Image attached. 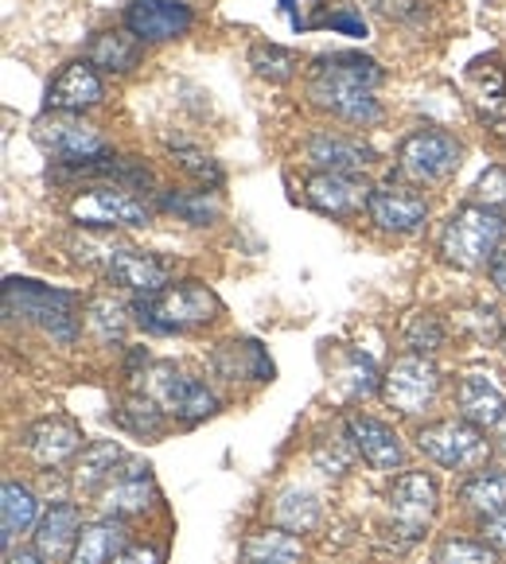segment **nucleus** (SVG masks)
<instances>
[{
  "instance_id": "e433bc0d",
  "label": "nucleus",
  "mask_w": 506,
  "mask_h": 564,
  "mask_svg": "<svg viewBox=\"0 0 506 564\" xmlns=\"http://www.w3.org/2000/svg\"><path fill=\"white\" fill-rule=\"evenodd\" d=\"M444 324H440L437 316H413L409 319V327H406V343L413 347V355H432V350H440L444 347Z\"/></svg>"
},
{
  "instance_id": "6e6552de",
  "label": "nucleus",
  "mask_w": 506,
  "mask_h": 564,
  "mask_svg": "<svg viewBox=\"0 0 506 564\" xmlns=\"http://www.w3.org/2000/svg\"><path fill=\"white\" fill-rule=\"evenodd\" d=\"M71 218L78 226H149L152 207L121 183H98L71 203Z\"/></svg>"
},
{
  "instance_id": "f03ea898",
  "label": "nucleus",
  "mask_w": 506,
  "mask_h": 564,
  "mask_svg": "<svg viewBox=\"0 0 506 564\" xmlns=\"http://www.w3.org/2000/svg\"><path fill=\"white\" fill-rule=\"evenodd\" d=\"M506 238V215L483 203H464L440 226V253L456 269H487L495 265Z\"/></svg>"
},
{
  "instance_id": "49530a36",
  "label": "nucleus",
  "mask_w": 506,
  "mask_h": 564,
  "mask_svg": "<svg viewBox=\"0 0 506 564\" xmlns=\"http://www.w3.org/2000/svg\"><path fill=\"white\" fill-rule=\"evenodd\" d=\"M495 444H498V452L506 456V413L498 416V424H495Z\"/></svg>"
},
{
  "instance_id": "a878e982",
  "label": "nucleus",
  "mask_w": 506,
  "mask_h": 564,
  "mask_svg": "<svg viewBox=\"0 0 506 564\" xmlns=\"http://www.w3.org/2000/svg\"><path fill=\"white\" fill-rule=\"evenodd\" d=\"M304 549L289 530H258L241 545V564H300Z\"/></svg>"
},
{
  "instance_id": "2eb2a0df",
  "label": "nucleus",
  "mask_w": 506,
  "mask_h": 564,
  "mask_svg": "<svg viewBox=\"0 0 506 564\" xmlns=\"http://www.w3.org/2000/svg\"><path fill=\"white\" fill-rule=\"evenodd\" d=\"M101 98H106V86H101L90 58H75L47 83L51 113H86V109L101 106Z\"/></svg>"
},
{
  "instance_id": "79ce46f5",
  "label": "nucleus",
  "mask_w": 506,
  "mask_h": 564,
  "mask_svg": "<svg viewBox=\"0 0 506 564\" xmlns=\"http://www.w3.org/2000/svg\"><path fill=\"white\" fill-rule=\"evenodd\" d=\"M114 564H160V553L152 545H133V549L125 545Z\"/></svg>"
},
{
  "instance_id": "f257e3e1",
  "label": "nucleus",
  "mask_w": 506,
  "mask_h": 564,
  "mask_svg": "<svg viewBox=\"0 0 506 564\" xmlns=\"http://www.w3.org/2000/svg\"><path fill=\"white\" fill-rule=\"evenodd\" d=\"M383 67L355 51H335L320 55L308 70V94L320 109L347 124H374L383 117V106L374 90L383 86Z\"/></svg>"
},
{
  "instance_id": "72a5a7b5",
  "label": "nucleus",
  "mask_w": 506,
  "mask_h": 564,
  "mask_svg": "<svg viewBox=\"0 0 506 564\" xmlns=\"http://www.w3.org/2000/svg\"><path fill=\"white\" fill-rule=\"evenodd\" d=\"M432 564H495V549L487 541H464V538H449L440 541Z\"/></svg>"
},
{
  "instance_id": "aec40b11",
  "label": "nucleus",
  "mask_w": 506,
  "mask_h": 564,
  "mask_svg": "<svg viewBox=\"0 0 506 564\" xmlns=\"http://www.w3.org/2000/svg\"><path fill=\"white\" fill-rule=\"evenodd\" d=\"M24 448L32 452V459L40 467H58L63 459H71L78 448H83V429L63 421V416H47V421L28 429Z\"/></svg>"
},
{
  "instance_id": "f3484780",
  "label": "nucleus",
  "mask_w": 506,
  "mask_h": 564,
  "mask_svg": "<svg viewBox=\"0 0 506 564\" xmlns=\"http://www.w3.org/2000/svg\"><path fill=\"white\" fill-rule=\"evenodd\" d=\"M456 413L464 421L480 424H498V416L506 413V390L491 370H467L456 382Z\"/></svg>"
},
{
  "instance_id": "37998d69",
  "label": "nucleus",
  "mask_w": 506,
  "mask_h": 564,
  "mask_svg": "<svg viewBox=\"0 0 506 564\" xmlns=\"http://www.w3.org/2000/svg\"><path fill=\"white\" fill-rule=\"evenodd\" d=\"M327 24L340 28V32H351V35H366V24L358 17H351V12H340V17H332Z\"/></svg>"
},
{
  "instance_id": "9b49d317",
  "label": "nucleus",
  "mask_w": 506,
  "mask_h": 564,
  "mask_svg": "<svg viewBox=\"0 0 506 564\" xmlns=\"http://www.w3.org/2000/svg\"><path fill=\"white\" fill-rule=\"evenodd\" d=\"M149 393L183 424H200L218 413L215 393H211L200 378H187V373H180L175 366H157V370H152Z\"/></svg>"
},
{
  "instance_id": "ddd939ff",
  "label": "nucleus",
  "mask_w": 506,
  "mask_h": 564,
  "mask_svg": "<svg viewBox=\"0 0 506 564\" xmlns=\"http://www.w3.org/2000/svg\"><path fill=\"white\" fill-rule=\"evenodd\" d=\"M175 265L157 253H141V249H109L106 253V281L117 289H129L137 296H149L172 284Z\"/></svg>"
},
{
  "instance_id": "473e14b6",
  "label": "nucleus",
  "mask_w": 506,
  "mask_h": 564,
  "mask_svg": "<svg viewBox=\"0 0 506 564\" xmlns=\"http://www.w3.org/2000/svg\"><path fill=\"white\" fill-rule=\"evenodd\" d=\"M277 522L284 530H312L320 522V502L308 490H284L281 502H277Z\"/></svg>"
},
{
  "instance_id": "c03bdc74",
  "label": "nucleus",
  "mask_w": 506,
  "mask_h": 564,
  "mask_svg": "<svg viewBox=\"0 0 506 564\" xmlns=\"http://www.w3.org/2000/svg\"><path fill=\"white\" fill-rule=\"evenodd\" d=\"M491 281H495V284H498V292L506 296V253H498L495 265H491Z\"/></svg>"
},
{
  "instance_id": "cd10ccee",
  "label": "nucleus",
  "mask_w": 506,
  "mask_h": 564,
  "mask_svg": "<svg viewBox=\"0 0 506 564\" xmlns=\"http://www.w3.org/2000/svg\"><path fill=\"white\" fill-rule=\"evenodd\" d=\"M121 464H125V452L117 448L114 441L90 444V448H83V459H78V467H75V487L83 490V495L101 490L109 482V475H114Z\"/></svg>"
},
{
  "instance_id": "7c9ffc66",
  "label": "nucleus",
  "mask_w": 506,
  "mask_h": 564,
  "mask_svg": "<svg viewBox=\"0 0 506 564\" xmlns=\"http://www.w3.org/2000/svg\"><path fill=\"white\" fill-rule=\"evenodd\" d=\"M0 514H4V545H12L17 533H28L40 514V502L24 482H4L0 490Z\"/></svg>"
},
{
  "instance_id": "de8ad7c7",
  "label": "nucleus",
  "mask_w": 506,
  "mask_h": 564,
  "mask_svg": "<svg viewBox=\"0 0 506 564\" xmlns=\"http://www.w3.org/2000/svg\"><path fill=\"white\" fill-rule=\"evenodd\" d=\"M503 350H506V339H503Z\"/></svg>"
},
{
  "instance_id": "2f4dec72",
  "label": "nucleus",
  "mask_w": 506,
  "mask_h": 564,
  "mask_svg": "<svg viewBox=\"0 0 506 564\" xmlns=\"http://www.w3.org/2000/svg\"><path fill=\"white\" fill-rule=\"evenodd\" d=\"M249 67L258 78H269V83H289L297 75L300 58L297 51L289 47H277V43H254L249 47Z\"/></svg>"
},
{
  "instance_id": "7ed1b4c3",
  "label": "nucleus",
  "mask_w": 506,
  "mask_h": 564,
  "mask_svg": "<svg viewBox=\"0 0 506 564\" xmlns=\"http://www.w3.org/2000/svg\"><path fill=\"white\" fill-rule=\"evenodd\" d=\"M218 296L203 281H180L133 300V316L152 335H180L207 327L218 316Z\"/></svg>"
},
{
  "instance_id": "20e7f679",
  "label": "nucleus",
  "mask_w": 506,
  "mask_h": 564,
  "mask_svg": "<svg viewBox=\"0 0 506 564\" xmlns=\"http://www.w3.org/2000/svg\"><path fill=\"white\" fill-rule=\"evenodd\" d=\"M75 307H78V300L71 296V292L47 289V284H40V281H20V276L4 281V312L43 327V332L63 343V347H71V343L78 339Z\"/></svg>"
},
{
  "instance_id": "f704fd0d",
  "label": "nucleus",
  "mask_w": 506,
  "mask_h": 564,
  "mask_svg": "<svg viewBox=\"0 0 506 564\" xmlns=\"http://www.w3.org/2000/svg\"><path fill=\"white\" fill-rule=\"evenodd\" d=\"M172 156H175V164H180L187 175H195L203 187H211V192H215V187H223V167H218L207 152L187 149V144H172Z\"/></svg>"
},
{
  "instance_id": "dca6fc26",
  "label": "nucleus",
  "mask_w": 506,
  "mask_h": 564,
  "mask_svg": "<svg viewBox=\"0 0 506 564\" xmlns=\"http://www.w3.org/2000/svg\"><path fill=\"white\" fill-rule=\"evenodd\" d=\"M152 495H157V490H152V467L129 459V464L117 467L106 487L98 490V507L106 518H133L149 510Z\"/></svg>"
},
{
  "instance_id": "58836bf2",
  "label": "nucleus",
  "mask_w": 506,
  "mask_h": 564,
  "mask_svg": "<svg viewBox=\"0 0 506 564\" xmlns=\"http://www.w3.org/2000/svg\"><path fill=\"white\" fill-rule=\"evenodd\" d=\"M347 362H351V370L343 373V386H347L351 398H358V393L366 398V393L374 390V382H378V373H374V366L366 362L363 355H351Z\"/></svg>"
},
{
  "instance_id": "ea45409f",
  "label": "nucleus",
  "mask_w": 506,
  "mask_h": 564,
  "mask_svg": "<svg viewBox=\"0 0 506 564\" xmlns=\"http://www.w3.org/2000/svg\"><path fill=\"white\" fill-rule=\"evenodd\" d=\"M374 9L383 12L386 20H401V24H409V20H421L424 17V4H421V0H378Z\"/></svg>"
},
{
  "instance_id": "c9c22d12",
  "label": "nucleus",
  "mask_w": 506,
  "mask_h": 564,
  "mask_svg": "<svg viewBox=\"0 0 506 564\" xmlns=\"http://www.w3.org/2000/svg\"><path fill=\"white\" fill-rule=\"evenodd\" d=\"M86 324L98 332V339H106V343L117 339V343H121L125 339V324H129V319H125V307L114 304V300H94Z\"/></svg>"
},
{
  "instance_id": "5701e85b",
  "label": "nucleus",
  "mask_w": 506,
  "mask_h": 564,
  "mask_svg": "<svg viewBox=\"0 0 506 564\" xmlns=\"http://www.w3.org/2000/svg\"><path fill=\"white\" fill-rule=\"evenodd\" d=\"M125 525L117 518H101L94 525H83L75 541V553H71V564H114L117 553L125 549Z\"/></svg>"
},
{
  "instance_id": "4c0bfd02",
  "label": "nucleus",
  "mask_w": 506,
  "mask_h": 564,
  "mask_svg": "<svg viewBox=\"0 0 506 564\" xmlns=\"http://www.w3.org/2000/svg\"><path fill=\"white\" fill-rule=\"evenodd\" d=\"M475 203L495 207L506 215V172L503 167H487V172L480 175V183H475Z\"/></svg>"
},
{
  "instance_id": "a211bd4d",
  "label": "nucleus",
  "mask_w": 506,
  "mask_h": 564,
  "mask_svg": "<svg viewBox=\"0 0 506 564\" xmlns=\"http://www.w3.org/2000/svg\"><path fill=\"white\" fill-rule=\"evenodd\" d=\"M366 215L390 234H413L429 218V203L409 187H374Z\"/></svg>"
},
{
  "instance_id": "c756f323",
  "label": "nucleus",
  "mask_w": 506,
  "mask_h": 564,
  "mask_svg": "<svg viewBox=\"0 0 506 564\" xmlns=\"http://www.w3.org/2000/svg\"><path fill=\"white\" fill-rule=\"evenodd\" d=\"M114 421L121 424L125 432L144 436V441H152V436H164V405H157V398H144V393L121 401V405L114 409Z\"/></svg>"
},
{
  "instance_id": "b1692460",
  "label": "nucleus",
  "mask_w": 506,
  "mask_h": 564,
  "mask_svg": "<svg viewBox=\"0 0 506 564\" xmlns=\"http://www.w3.org/2000/svg\"><path fill=\"white\" fill-rule=\"evenodd\" d=\"M141 55L144 43L133 32H98L90 40V47H86V58H90L94 67L114 70V75H129L141 63Z\"/></svg>"
},
{
  "instance_id": "423d86ee",
  "label": "nucleus",
  "mask_w": 506,
  "mask_h": 564,
  "mask_svg": "<svg viewBox=\"0 0 506 564\" xmlns=\"http://www.w3.org/2000/svg\"><path fill=\"white\" fill-rule=\"evenodd\" d=\"M464 164V144L444 129H417L398 149V175L413 183H444Z\"/></svg>"
},
{
  "instance_id": "f8f14e48",
  "label": "nucleus",
  "mask_w": 506,
  "mask_h": 564,
  "mask_svg": "<svg viewBox=\"0 0 506 564\" xmlns=\"http://www.w3.org/2000/svg\"><path fill=\"white\" fill-rule=\"evenodd\" d=\"M195 24V12L180 0H133L125 9V32H133L141 43H168L187 35Z\"/></svg>"
},
{
  "instance_id": "bb28decb",
  "label": "nucleus",
  "mask_w": 506,
  "mask_h": 564,
  "mask_svg": "<svg viewBox=\"0 0 506 564\" xmlns=\"http://www.w3.org/2000/svg\"><path fill=\"white\" fill-rule=\"evenodd\" d=\"M215 366L226 373V378H254V382H266L273 378V362L266 358V350L258 343H223V350L215 355Z\"/></svg>"
},
{
  "instance_id": "1a4fd4ad",
  "label": "nucleus",
  "mask_w": 506,
  "mask_h": 564,
  "mask_svg": "<svg viewBox=\"0 0 506 564\" xmlns=\"http://www.w3.org/2000/svg\"><path fill=\"white\" fill-rule=\"evenodd\" d=\"M440 393V370L429 355H406L386 370L383 378V401L398 409L401 416H417L437 401Z\"/></svg>"
},
{
  "instance_id": "9d476101",
  "label": "nucleus",
  "mask_w": 506,
  "mask_h": 564,
  "mask_svg": "<svg viewBox=\"0 0 506 564\" xmlns=\"http://www.w3.org/2000/svg\"><path fill=\"white\" fill-rule=\"evenodd\" d=\"M437 502H440L437 482L424 471H401L398 479L390 482V490H386V507H390L394 530H398L409 545H413L424 533V525L432 522Z\"/></svg>"
},
{
  "instance_id": "0eeeda50",
  "label": "nucleus",
  "mask_w": 506,
  "mask_h": 564,
  "mask_svg": "<svg viewBox=\"0 0 506 564\" xmlns=\"http://www.w3.org/2000/svg\"><path fill=\"white\" fill-rule=\"evenodd\" d=\"M32 137L47 156L58 164H78V160H94L106 152V137L86 121L83 113H43L32 124Z\"/></svg>"
},
{
  "instance_id": "a18cd8bd",
  "label": "nucleus",
  "mask_w": 506,
  "mask_h": 564,
  "mask_svg": "<svg viewBox=\"0 0 506 564\" xmlns=\"http://www.w3.org/2000/svg\"><path fill=\"white\" fill-rule=\"evenodd\" d=\"M4 564H47V556L43 553H28V549H20V553H9V561Z\"/></svg>"
},
{
  "instance_id": "c85d7f7f",
  "label": "nucleus",
  "mask_w": 506,
  "mask_h": 564,
  "mask_svg": "<svg viewBox=\"0 0 506 564\" xmlns=\"http://www.w3.org/2000/svg\"><path fill=\"white\" fill-rule=\"evenodd\" d=\"M157 203L160 210L180 215L183 223L192 226H215L218 215H223V203H218V195L211 187H203V192H160Z\"/></svg>"
},
{
  "instance_id": "a19ab883",
  "label": "nucleus",
  "mask_w": 506,
  "mask_h": 564,
  "mask_svg": "<svg viewBox=\"0 0 506 564\" xmlns=\"http://www.w3.org/2000/svg\"><path fill=\"white\" fill-rule=\"evenodd\" d=\"M480 533H483V541H487V545L495 549V553H506V510H503V514L483 518Z\"/></svg>"
},
{
  "instance_id": "6ab92c4d",
  "label": "nucleus",
  "mask_w": 506,
  "mask_h": 564,
  "mask_svg": "<svg viewBox=\"0 0 506 564\" xmlns=\"http://www.w3.org/2000/svg\"><path fill=\"white\" fill-rule=\"evenodd\" d=\"M347 441H351V448L370 467H378V471H394V467H401V459H406L398 432H394L390 424L374 421V416H351Z\"/></svg>"
},
{
  "instance_id": "4468645a",
  "label": "nucleus",
  "mask_w": 506,
  "mask_h": 564,
  "mask_svg": "<svg viewBox=\"0 0 506 564\" xmlns=\"http://www.w3.org/2000/svg\"><path fill=\"white\" fill-rule=\"evenodd\" d=\"M370 183L358 180V175L347 172H315L312 180L304 183V195L320 215L332 218H355L363 215V207L370 203Z\"/></svg>"
},
{
  "instance_id": "4be33fe9",
  "label": "nucleus",
  "mask_w": 506,
  "mask_h": 564,
  "mask_svg": "<svg viewBox=\"0 0 506 564\" xmlns=\"http://www.w3.org/2000/svg\"><path fill=\"white\" fill-rule=\"evenodd\" d=\"M78 522H83V514H78V507H71V502H58V507H51L47 514L40 518V525H35V553H43L47 561H63V556L75 553V541H78Z\"/></svg>"
},
{
  "instance_id": "412c9836",
  "label": "nucleus",
  "mask_w": 506,
  "mask_h": 564,
  "mask_svg": "<svg viewBox=\"0 0 506 564\" xmlns=\"http://www.w3.org/2000/svg\"><path fill=\"white\" fill-rule=\"evenodd\" d=\"M308 160L320 164V172L358 175L363 167L374 164V149L347 133H315L312 141H308Z\"/></svg>"
},
{
  "instance_id": "39448f33",
  "label": "nucleus",
  "mask_w": 506,
  "mask_h": 564,
  "mask_svg": "<svg viewBox=\"0 0 506 564\" xmlns=\"http://www.w3.org/2000/svg\"><path fill=\"white\" fill-rule=\"evenodd\" d=\"M417 448L432 459V464L449 467V471H480L491 459V444L483 436L480 424L464 421H432L417 432Z\"/></svg>"
},
{
  "instance_id": "393cba45",
  "label": "nucleus",
  "mask_w": 506,
  "mask_h": 564,
  "mask_svg": "<svg viewBox=\"0 0 506 564\" xmlns=\"http://www.w3.org/2000/svg\"><path fill=\"white\" fill-rule=\"evenodd\" d=\"M460 502H464V510L480 514V522L491 514H503L506 510V471H498V467H480V471L460 487Z\"/></svg>"
}]
</instances>
